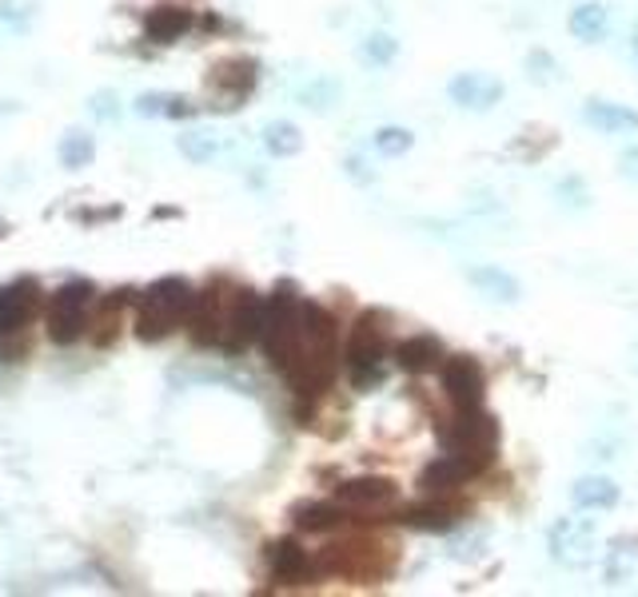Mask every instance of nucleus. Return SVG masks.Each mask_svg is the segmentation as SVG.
I'll return each mask as SVG.
<instances>
[{
    "label": "nucleus",
    "mask_w": 638,
    "mask_h": 597,
    "mask_svg": "<svg viewBox=\"0 0 638 597\" xmlns=\"http://www.w3.org/2000/svg\"><path fill=\"white\" fill-rule=\"evenodd\" d=\"M260 346H264L267 363L279 375L300 358V291L291 288V283H276V291L264 298Z\"/></svg>",
    "instance_id": "f257e3e1"
},
{
    "label": "nucleus",
    "mask_w": 638,
    "mask_h": 597,
    "mask_svg": "<svg viewBox=\"0 0 638 597\" xmlns=\"http://www.w3.org/2000/svg\"><path fill=\"white\" fill-rule=\"evenodd\" d=\"M387 351H392L387 315H383V310H363L360 319L351 322V334H348V343H344V363H348V370H351V387H356V391L380 387Z\"/></svg>",
    "instance_id": "f03ea898"
},
{
    "label": "nucleus",
    "mask_w": 638,
    "mask_h": 597,
    "mask_svg": "<svg viewBox=\"0 0 638 597\" xmlns=\"http://www.w3.org/2000/svg\"><path fill=\"white\" fill-rule=\"evenodd\" d=\"M440 438L447 454H459V459H467L483 474L491 471L495 450H499V423L483 406H467V411H455V418L443 426Z\"/></svg>",
    "instance_id": "7ed1b4c3"
},
{
    "label": "nucleus",
    "mask_w": 638,
    "mask_h": 597,
    "mask_svg": "<svg viewBox=\"0 0 638 597\" xmlns=\"http://www.w3.org/2000/svg\"><path fill=\"white\" fill-rule=\"evenodd\" d=\"M96 288L88 279H72L60 291H52L45 303V334L57 346H72L88 331V307H93Z\"/></svg>",
    "instance_id": "20e7f679"
},
{
    "label": "nucleus",
    "mask_w": 638,
    "mask_h": 597,
    "mask_svg": "<svg viewBox=\"0 0 638 597\" xmlns=\"http://www.w3.org/2000/svg\"><path fill=\"white\" fill-rule=\"evenodd\" d=\"M546 550L551 562L563 570H591L594 565V517H558L546 529Z\"/></svg>",
    "instance_id": "39448f33"
},
{
    "label": "nucleus",
    "mask_w": 638,
    "mask_h": 597,
    "mask_svg": "<svg viewBox=\"0 0 638 597\" xmlns=\"http://www.w3.org/2000/svg\"><path fill=\"white\" fill-rule=\"evenodd\" d=\"M260 315H264V295H255L252 288L228 291L220 351H228V355H244L248 346L260 343Z\"/></svg>",
    "instance_id": "423d86ee"
},
{
    "label": "nucleus",
    "mask_w": 638,
    "mask_h": 597,
    "mask_svg": "<svg viewBox=\"0 0 638 597\" xmlns=\"http://www.w3.org/2000/svg\"><path fill=\"white\" fill-rule=\"evenodd\" d=\"M440 375H443V394L455 402V411L483 406V394H487V375H483V367H479V358H471V355L443 358Z\"/></svg>",
    "instance_id": "0eeeda50"
},
{
    "label": "nucleus",
    "mask_w": 638,
    "mask_h": 597,
    "mask_svg": "<svg viewBox=\"0 0 638 597\" xmlns=\"http://www.w3.org/2000/svg\"><path fill=\"white\" fill-rule=\"evenodd\" d=\"M224 307H228V291H220V283L196 291V303L188 310L184 331L192 339V346H220L224 339Z\"/></svg>",
    "instance_id": "6e6552de"
},
{
    "label": "nucleus",
    "mask_w": 638,
    "mask_h": 597,
    "mask_svg": "<svg viewBox=\"0 0 638 597\" xmlns=\"http://www.w3.org/2000/svg\"><path fill=\"white\" fill-rule=\"evenodd\" d=\"M300 355L339 358V322L324 303L300 298Z\"/></svg>",
    "instance_id": "1a4fd4ad"
},
{
    "label": "nucleus",
    "mask_w": 638,
    "mask_h": 597,
    "mask_svg": "<svg viewBox=\"0 0 638 597\" xmlns=\"http://www.w3.org/2000/svg\"><path fill=\"white\" fill-rule=\"evenodd\" d=\"M255 84H260V64H255L252 57L220 60L208 76V88L224 100L220 108H240V103L255 93Z\"/></svg>",
    "instance_id": "9d476101"
},
{
    "label": "nucleus",
    "mask_w": 638,
    "mask_h": 597,
    "mask_svg": "<svg viewBox=\"0 0 638 597\" xmlns=\"http://www.w3.org/2000/svg\"><path fill=\"white\" fill-rule=\"evenodd\" d=\"M503 81L491 76V72H459L452 84H447V96H452L455 108L464 112H491L495 103L503 100Z\"/></svg>",
    "instance_id": "9b49d317"
},
{
    "label": "nucleus",
    "mask_w": 638,
    "mask_h": 597,
    "mask_svg": "<svg viewBox=\"0 0 638 597\" xmlns=\"http://www.w3.org/2000/svg\"><path fill=\"white\" fill-rule=\"evenodd\" d=\"M264 558H267V574H272V582H279V586H300V582L315 577V558L303 550L296 538L272 541Z\"/></svg>",
    "instance_id": "f8f14e48"
},
{
    "label": "nucleus",
    "mask_w": 638,
    "mask_h": 597,
    "mask_svg": "<svg viewBox=\"0 0 638 597\" xmlns=\"http://www.w3.org/2000/svg\"><path fill=\"white\" fill-rule=\"evenodd\" d=\"M40 310V283L36 279H16L0 288V334H16L36 319Z\"/></svg>",
    "instance_id": "ddd939ff"
},
{
    "label": "nucleus",
    "mask_w": 638,
    "mask_h": 597,
    "mask_svg": "<svg viewBox=\"0 0 638 597\" xmlns=\"http://www.w3.org/2000/svg\"><path fill=\"white\" fill-rule=\"evenodd\" d=\"M464 517H467V510L459 502H452L447 495H428L423 502L407 505L404 514H399V522L411 529H423V534H447V529H455Z\"/></svg>",
    "instance_id": "4468645a"
},
{
    "label": "nucleus",
    "mask_w": 638,
    "mask_h": 597,
    "mask_svg": "<svg viewBox=\"0 0 638 597\" xmlns=\"http://www.w3.org/2000/svg\"><path fill=\"white\" fill-rule=\"evenodd\" d=\"M336 502H344L348 510H387V505L399 502V486L392 478H380V474H368V478H348V483L336 486Z\"/></svg>",
    "instance_id": "2eb2a0df"
},
{
    "label": "nucleus",
    "mask_w": 638,
    "mask_h": 597,
    "mask_svg": "<svg viewBox=\"0 0 638 597\" xmlns=\"http://www.w3.org/2000/svg\"><path fill=\"white\" fill-rule=\"evenodd\" d=\"M471 478H479L476 466H471L467 459H459V454H447V450H443L440 459L423 466L419 486H423V495H455V490L467 486Z\"/></svg>",
    "instance_id": "dca6fc26"
},
{
    "label": "nucleus",
    "mask_w": 638,
    "mask_h": 597,
    "mask_svg": "<svg viewBox=\"0 0 638 597\" xmlns=\"http://www.w3.org/2000/svg\"><path fill=\"white\" fill-rule=\"evenodd\" d=\"M196 28V16L184 4H156L144 12V36L152 45H176Z\"/></svg>",
    "instance_id": "f3484780"
},
{
    "label": "nucleus",
    "mask_w": 638,
    "mask_h": 597,
    "mask_svg": "<svg viewBox=\"0 0 638 597\" xmlns=\"http://www.w3.org/2000/svg\"><path fill=\"white\" fill-rule=\"evenodd\" d=\"M291 522L303 534H336V529L351 526L356 517L344 502H300L291 505Z\"/></svg>",
    "instance_id": "a211bd4d"
},
{
    "label": "nucleus",
    "mask_w": 638,
    "mask_h": 597,
    "mask_svg": "<svg viewBox=\"0 0 638 597\" xmlns=\"http://www.w3.org/2000/svg\"><path fill=\"white\" fill-rule=\"evenodd\" d=\"M140 298L152 303V307H160L164 315H172V319L184 327L188 310H192V303H196V288L180 276H168V279H156L148 291H140Z\"/></svg>",
    "instance_id": "6ab92c4d"
},
{
    "label": "nucleus",
    "mask_w": 638,
    "mask_h": 597,
    "mask_svg": "<svg viewBox=\"0 0 638 597\" xmlns=\"http://www.w3.org/2000/svg\"><path fill=\"white\" fill-rule=\"evenodd\" d=\"M392 355L399 363V370H407V375H428V370H435L443 363V343L435 334H407V339L395 343Z\"/></svg>",
    "instance_id": "aec40b11"
},
{
    "label": "nucleus",
    "mask_w": 638,
    "mask_h": 597,
    "mask_svg": "<svg viewBox=\"0 0 638 597\" xmlns=\"http://www.w3.org/2000/svg\"><path fill=\"white\" fill-rule=\"evenodd\" d=\"M467 283L479 291V295H487L491 303H519L522 298V288L519 279L510 276V271H503V267L495 264H479V267H467Z\"/></svg>",
    "instance_id": "412c9836"
},
{
    "label": "nucleus",
    "mask_w": 638,
    "mask_h": 597,
    "mask_svg": "<svg viewBox=\"0 0 638 597\" xmlns=\"http://www.w3.org/2000/svg\"><path fill=\"white\" fill-rule=\"evenodd\" d=\"M567 28L575 40H582V45H599V40H606V33H611V9L599 4V0L575 4L567 16Z\"/></svg>",
    "instance_id": "4be33fe9"
},
{
    "label": "nucleus",
    "mask_w": 638,
    "mask_h": 597,
    "mask_svg": "<svg viewBox=\"0 0 638 597\" xmlns=\"http://www.w3.org/2000/svg\"><path fill=\"white\" fill-rule=\"evenodd\" d=\"M582 120L599 132H638V112L627 108V103H615V100H587L582 103Z\"/></svg>",
    "instance_id": "5701e85b"
},
{
    "label": "nucleus",
    "mask_w": 638,
    "mask_h": 597,
    "mask_svg": "<svg viewBox=\"0 0 638 597\" xmlns=\"http://www.w3.org/2000/svg\"><path fill=\"white\" fill-rule=\"evenodd\" d=\"M136 303V295L132 291H112V295H105V303H100V310H96V319L88 322V327H96L93 331V343L96 346H112L120 334V322H124V310Z\"/></svg>",
    "instance_id": "b1692460"
},
{
    "label": "nucleus",
    "mask_w": 638,
    "mask_h": 597,
    "mask_svg": "<svg viewBox=\"0 0 638 597\" xmlns=\"http://www.w3.org/2000/svg\"><path fill=\"white\" fill-rule=\"evenodd\" d=\"M570 502L579 505V510H591V514H599V510H615L618 486L611 483V478H603V474H587V478H579V483L570 486Z\"/></svg>",
    "instance_id": "393cba45"
},
{
    "label": "nucleus",
    "mask_w": 638,
    "mask_h": 597,
    "mask_svg": "<svg viewBox=\"0 0 638 597\" xmlns=\"http://www.w3.org/2000/svg\"><path fill=\"white\" fill-rule=\"evenodd\" d=\"M176 327H180V322H176L172 315H164L160 307H152V303H144V298L136 295V303H132V331H136L140 343H164Z\"/></svg>",
    "instance_id": "a878e982"
},
{
    "label": "nucleus",
    "mask_w": 638,
    "mask_h": 597,
    "mask_svg": "<svg viewBox=\"0 0 638 597\" xmlns=\"http://www.w3.org/2000/svg\"><path fill=\"white\" fill-rule=\"evenodd\" d=\"M176 148H180V156H184L188 163H212V160H220L224 136L220 132H212V127H192V132H184V136L176 139Z\"/></svg>",
    "instance_id": "bb28decb"
},
{
    "label": "nucleus",
    "mask_w": 638,
    "mask_h": 597,
    "mask_svg": "<svg viewBox=\"0 0 638 597\" xmlns=\"http://www.w3.org/2000/svg\"><path fill=\"white\" fill-rule=\"evenodd\" d=\"M260 136H264V151L276 156V160H288V156L303 151V132L291 120H272V124H264Z\"/></svg>",
    "instance_id": "cd10ccee"
},
{
    "label": "nucleus",
    "mask_w": 638,
    "mask_h": 597,
    "mask_svg": "<svg viewBox=\"0 0 638 597\" xmlns=\"http://www.w3.org/2000/svg\"><path fill=\"white\" fill-rule=\"evenodd\" d=\"M296 100H300L308 112L324 115V112H332L339 100H344V84L332 81V76H315V81H308L300 93H296Z\"/></svg>",
    "instance_id": "c85d7f7f"
},
{
    "label": "nucleus",
    "mask_w": 638,
    "mask_h": 597,
    "mask_svg": "<svg viewBox=\"0 0 638 597\" xmlns=\"http://www.w3.org/2000/svg\"><path fill=\"white\" fill-rule=\"evenodd\" d=\"M60 168H88L96 160V139L84 132V127H69L57 144Z\"/></svg>",
    "instance_id": "c756f323"
},
{
    "label": "nucleus",
    "mask_w": 638,
    "mask_h": 597,
    "mask_svg": "<svg viewBox=\"0 0 638 597\" xmlns=\"http://www.w3.org/2000/svg\"><path fill=\"white\" fill-rule=\"evenodd\" d=\"M395 57H399V40L392 33H368L360 40V60L372 69H387Z\"/></svg>",
    "instance_id": "7c9ffc66"
},
{
    "label": "nucleus",
    "mask_w": 638,
    "mask_h": 597,
    "mask_svg": "<svg viewBox=\"0 0 638 597\" xmlns=\"http://www.w3.org/2000/svg\"><path fill=\"white\" fill-rule=\"evenodd\" d=\"M372 148L380 151V156H387V160H395V156H404V151L416 148V136H411V127L383 124L380 132L372 136Z\"/></svg>",
    "instance_id": "2f4dec72"
},
{
    "label": "nucleus",
    "mask_w": 638,
    "mask_h": 597,
    "mask_svg": "<svg viewBox=\"0 0 638 597\" xmlns=\"http://www.w3.org/2000/svg\"><path fill=\"white\" fill-rule=\"evenodd\" d=\"M33 4L28 0H0V21L9 24V28H16V33H24L28 24H33Z\"/></svg>",
    "instance_id": "473e14b6"
},
{
    "label": "nucleus",
    "mask_w": 638,
    "mask_h": 597,
    "mask_svg": "<svg viewBox=\"0 0 638 597\" xmlns=\"http://www.w3.org/2000/svg\"><path fill=\"white\" fill-rule=\"evenodd\" d=\"M527 76H534L539 84L558 81V64H555V57H546V52H531V57H527Z\"/></svg>",
    "instance_id": "72a5a7b5"
},
{
    "label": "nucleus",
    "mask_w": 638,
    "mask_h": 597,
    "mask_svg": "<svg viewBox=\"0 0 638 597\" xmlns=\"http://www.w3.org/2000/svg\"><path fill=\"white\" fill-rule=\"evenodd\" d=\"M452 558L455 562H479V558H487V538L476 534V538H467V541H455Z\"/></svg>",
    "instance_id": "f704fd0d"
},
{
    "label": "nucleus",
    "mask_w": 638,
    "mask_h": 597,
    "mask_svg": "<svg viewBox=\"0 0 638 597\" xmlns=\"http://www.w3.org/2000/svg\"><path fill=\"white\" fill-rule=\"evenodd\" d=\"M168 112V96L164 93H144L136 100V115H164Z\"/></svg>",
    "instance_id": "c9c22d12"
},
{
    "label": "nucleus",
    "mask_w": 638,
    "mask_h": 597,
    "mask_svg": "<svg viewBox=\"0 0 638 597\" xmlns=\"http://www.w3.org/2000/svg\"><path fill=\"white\" fill-rule=\"evenodd\" d=\"M93 112L100 115V120H117V93H96L93 96Z\"/></svg>",
    "instance_id": "e433bc0d"
},
{
    "label": "nucleus",
    "mask_w": 638,
    "mask_h": 597,
    "mask_svg": "<svg viewBox=\"0 0 638 597\" xmlns=\"http://www.w3.org/2000/svg\"><path fill=\"white\" fill-rule=\"evenodd\" d=\"M200 108L192 100H188V96H168V112L164 115H176V120H180V115H196Z\"/></svg>",
    "instance_id": "4c0bfd02"
},
{
    "label": "nucleus",
    "mask_w": 638,
    "mask_h": 597,
    "mask_svg": "<svg viewBox=\"0 0 638 597\" xmlns=\"http://www.w3.org/2000/svg\"><path fill=\"white\" fill-rule=\"evenodd\" d=\"M348 175H351V180H363V184L372 180V172H368V163L356 160V156H351V160H348Z\"/></svg>",
    "instance_id": "58836bf2"
},
{
    "label": "nucleus",
    "mask_w": 638,
    "mask_h": 597,
    "mask_svg": "<svg viewBox=\"0 0 638 597\" xmlns=\"http://www.w3.org/2000/svg\"><path fill=\"white\" fill-rule=\"evenodd\" d=\"M627 168L638 175V148H627V151H623V172H627Z\"/></svg>",
    "instance_id": "ea45409f"
},
{
    "label": "nucleus",
    "mask_w": 638,
    "mask_h": 597,
    "mask_svg": "<svg viewBox=\"0 0 638 597\" xmlns=\"http://www.w3.org/2000/svg\"><path fill=\"white\" fill-rule=\"evenodd\" d=\"M630 52L638 57V28H635V36H630Z\"/></svg>",
    "instance_id": "a19ab883"
}]
</instances>
